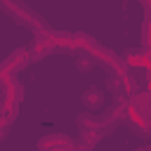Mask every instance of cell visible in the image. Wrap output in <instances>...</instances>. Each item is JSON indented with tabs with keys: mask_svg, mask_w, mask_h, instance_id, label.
<instances>
[{
	"mask_svg": "<svg viewBox=\"0 0 151 151\" xmlns=\"http://www.w3.org/2000/svg\"><path fill=\"white\" fill-rule=\"evenodd\" d=\"M33 33H35V38H33L31 47H26L31 61H38V59L50 57L52 52H59V50H57V40H54V31L42 28V31H33Z\"/></svg>",
	"mask_w": 151,
	"mask_h": 151,
	"instance_id": "7a4b0ae2",
	"label": "cell"
},
{
	"mask_svg": "<svg viewBox=\"0 0 151 151\" xmlns=\"http://www.w3.org/2000/svg\"><path fill=\"white\" fill-rule=\"evenodd\" d=\"M76 125H78V130H87V132H101L99 120H97V116H94V113H80V116L76 118ZM101 134H104V132H101Z\"/></svg>",
	"mask_w": 151,
	"mask_h": 151,
	"instance_id": "52a82bcc",
	"label": "cell"
},
{
	"mask_svg": "<svg viewBox=\"0 0 151 151\" xmlns=\"http://www.w3.org/2000/svg\"><path fill=\"white\" fill-rule=\"evenodd\" d=\"M123 64L127 68H146L149 66V57H146V47L144 50H130L123 57Z\"/></svg>",
	"mask_w": 151,
	"mask_h": 151,
	"instance_id": "8992f818",
	"label": "cell"
},
{
	"mask_svg": "<svg viewBox=\"0 0 151 151\" xmlns=\"http://www.w3.org/2000/svg\"><path fill=\"white\" fill-rule=\"evenodd\" d=\"M73 146H78L76 139H71L66 134H47L38 142V149H45V151L47 149H73Z\"/></svg>",
	"mask_w": 151,
	"mask_h": 151,
	"instance_id": "277c9868",
	"label": "cell"
},
{
	"mask_svg": "<svg viewBox=\"0 0 151 151\" xmlns=\"http://www.w3.org/2000/svg\"><path fill=\"white\" fill-rule=\"evenodd\" d=\"M76 68H78L80 73H87V71L94 68V59H92L90 54H85V52H78V57H76Z\"/></svg>",
	"mask_w": 151,
	"mask_h": 151,
	"instance_id": "ba28073f",
	"label": "cell"
},
{
	"mask_svg": "<svg viewBox=\"0 0 151 151\" xmlns=\"http://www.w3.org/2000/svg\"><path fill=\"white\" fill-rule=\"evenodd\" d=\"M83 104H85V109H90V111H99L101 106H104V92L99 90V87H87L85 92H83Z\"/></svg>",
	"mask_w": 151,
	"mask_h": 151,
	"instance_id": "5b68a950",
	"label": "cell"
},
{
	"mask_svg": "<svg viewBox=\"0 0 151 151\" xmlns=\"http://www.w3.org/2000/svg\"><path fill=\"white\" fill-rule=\"evenodd\" d=\"M0 7L17 21V24H21L24 28H28V31H42V28H50L42 19H40V14H35L26 2H21V0H0Z\"/></svg>",
	"mask_w": 151,
	"mask_h": 151,
	"instance_id": "6da1fadb",
	"label": "cell"
},
{
	"mask_svg": "<svg viewBox=\"0 0 151 151\" xmlns=\"http://www.w3.org/2000/svg\"><path fill=\"white\" fill-rule=\"evenodd\" d=\"M142 5H146V0H142Z\"/></svg>",
	"mask_w": 151,
	"mask_h": 151,
	"instance_id": "30bf717a",
	"label": "cell"
},
{
	"mask_svg": "<svg viewBox=\"0 0 151 151\" xmlns=\"http://www.w3.org/2000/svg\"><path fill=\"white\" fill-rule=\"evenodd\" d=\"M7 132H9V127H7V125H0V142L7 137Z\"/></svg>",
	"mask_w": 151,
	"mask_h": 151,
	"instance_id": "9c48e42d",
	"label": "cell"
},
{
	"mask_svg": "<svg viewBox=\"0 0 151 151\" xmlns=\"http://www.w3.org/2000/svg\"><path fill=\"white\" fill-rule=\"evenodd\" d=\"M28 50L26 47H19V50H14L9 57H5L2 59V64H0V78L2 76H17L19 71H24L26 66H28Z\"/></svg>",
	"mask_w": 151,
	"mask_h": 151,
	"instance_id": "3957f363",
	"label": "cell"
}]
</instances>
